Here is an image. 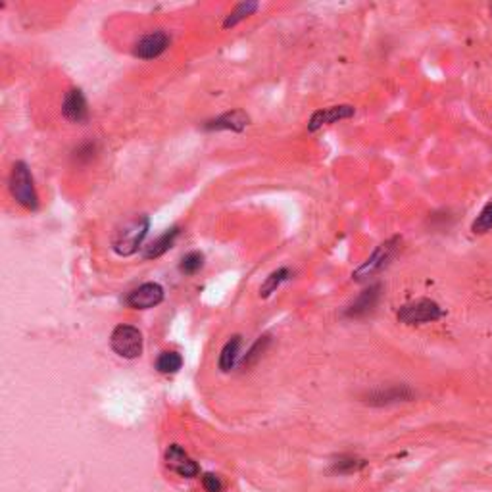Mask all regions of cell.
Listing matches in <instances>:
<instances>
[{
	"mask_svg": "<svg viewBox=\"0 0 492 492\" xmlns=\"http://www.w3.org/2000/svg\"><path fill=\"white\" fill-rule=\"evenodd\" d=\"M260 8L258 6V2H240V4H237L235 6V10L229 14L227 18H225V21H223V29H229V28H235L237 23H240L243 19H246L248 16H252L256 10Z\"/></svg>",
	"mask_w": 492,
	"mask_h": 492,
	"instance_id": "obj_16",
	"label": "cell"
},
{
	"mask_svg": "<svg viewBox=\"0 0 492 492\" xmlns=\"http://www.w3.org/2000/svg\"><path fill=\"white\" fill-rule=\"evenodd\" d=\"M164 300V289L158 283H145L129 292L127 306L133 310H150Z\"/></svg>",
	"mask_w": 492,
	"mask_h": 492,
	"instance_id": "obj_6",
	"label": "cell"
},
{
	"mask_svg": "<svg viewBox=\"0 0 492 492\" xmlns=\"http://www.w3.org/2000/svg\"><path fill=\"white\" fill-rule=\"evenodd\" d=\"M181 365L183 358L177 352H162V354L158 356V360H156V369L165 375L177 373L181 369Z\"/></svg>",
	"mask_w": 492,
	"mask_h": 492,
	"instance_id": "obj_18",
	"label": "cell"
},
{
	"mask_svg": "<svg viewBox=\"0 0 492 492\" xmlns=\"http://www.w3.org/2000/svg\"><path fill=\"white\" fill-rule=\"evenodd\" d=\"M240 345H243V337L235 335L225 342V347L221 348L219 354V369L221 371H231L238 362V354H240Z\"/></svg>",
	"mask_w": 492,
	"mask_h": 492,
	"instance_id": "obj_15",
	"label": "cell"
},
{
	"mask_svg": "<svg viewBox=\"0 0 492 492\" xmlns=\"http://www.w3.org/2000/svg\"><path fill=\"white\" fill-rule=\"evenodd\" d=\"M165 465H167L174 473H177L179 477H185V479L196 477L198 471H201V469H198V464H196L179 444H172V447L165 450Z\"/></svg>",
	"mask_w": 492,
	"mask_h": 492,
	"instance_id": "obj_8",
	"label": "cell"
},
{
	"mask_svg": "<svg viewBox=\"0 0 492 492\" xmlns=\"http://www.w3.org/2000/svg\"><path fill=\"white\" fill-rule=\"evenodd\" d=\"M167 46H170V37L165 35L164 31H154V33H148L139 39L137 45L133 48V54L141 60H152V58L164 54Z\"/></svg>",
	"mask_w": 492,
	"mask_h": 492,
	"instance_id": "obj_10",
	"label": "cell"
},
{
	"mask_svg": "<svg viewBox=\"0 0 492 492\" xmlns=\"http://www.w3.org/2000/svg\"><path fill=\"white\" fill-rule=\"evenodd\" d=\"M94 152H96L94 145H92V143H85V145H81L75 150V158L81 160V162H89V160H92Z\"/></svg>",
	"mask_w": 492,
	"mask_h": 492,
	"instance_id": "obj_24",
	"label": "cell"
},
{
	"mask_svg": "<svg viewBox=\"0 0 492 492\" xmlns=\"http://www.w3.org/2000/svg\"><path fill=\"white\" fill-rule=\"evenodd\" d=\"M202 484H204V489H206L208 492H221V489H223V484H221V481H219V477L214 473L204 475V477H202Z\"/></svg>",
	"mask_w": 492,
	"mask_h": 492,
	"instance_id": "obj_23",
	"label": "cell"
},
{
	"mask_svg": "<svg viewBox=\"0 0 492 492\" xmlns=\"http://www.w3.org/2000/svg\"><path fill=\"white\" fill-rule=\"evenodd\" d=\"M400 243V237H392L389 238V240H385L383 245H379V248L375 250L373 254L369 256L364 264L360 265L354 274H352V279H354V281H365V279H369V277L379 274L381 269H385L392 260V256L396 254Z\"/></svg>",
	"mask_w": 492,
	"mask_h": 492,
	"instance_id": "obj_3",
	"label": "cell"
},
{
	"mask_svg": "<svg viewBox=\"0 0 492 492\" xmlns=\"http://www.w3.org/2000/svg\"><path fill=\"white\" fill-rule=\"evenodd\" d=\"M148 229H150L148 216H137V218L125 221L114 235V240H112L114 252L118 256H125V258L135 254L148 235Z\"/></svg>",
	"mask_w": 492,
	"mask_h": 492,
	"instance_id": "obj_1",
	"label": "cell"
},
{
	"mask_svg": "<svg viewBox=\"0 0 492 492\" xmlns=\"http://www.w3.org/2000/svg\"><path fill=\"white\" fill-rule=\"evenodd\" d=\"M112 350L125 360H135L143 354V333L133 325H118L110 337Z\"/></svg>",
	"mask_w": 492,
	"mask_h": 492,
	"instance_id": "obj_4",
	"label": "cell"
},
{
	"mask_svg": "<svg viewBox=\"0 0 492 492\" xmlns=\"http://www.w3.org/2000/svg\"><path fill=\"white\" fill-rule=\"evenodd\" d=\"M289 279H291V271H289L287 267L277 269V271H274V274L269 275V277L264 281V285L260 287V296H264V298L271 296V294L281 287L283 283L289 281Z\"/></svg>",
	"mask_w": 492,
	"mask_h": 492,
	"instance_id": "obj_17",
	"label": "cell"
},
{
	"mask_svg": "<svg viewBox=\"0 0 492 492\" xmlns=\"http://www.w3.org/2000/svg\"><path fill=\"white\" fill-rule=\"evenodd\" d=\"M179 233H181V229L179 227H172L165 231L164 235H160V237L156 238V240H152L150 245L145 248V258L146 260H152V258H160V256H164L172 246H174L175 238L179 237Z\"/></svg>",
	"mask_w": 492,
	"mask_h": 492,
	"instance_id": "obj_14",
	"label": "cell"
},
{
	"mask_svg": "<svg viewBox=\"0 0 492 492\" xmlns=\"http://www.w3.org/2000/svg\"><path fill=\"white\" fill-rule=\"evenodd\" d=\"M248 121L250 118L243 110H233V112H227V114L208 121L204 129H208V131H245Z\"/></svg>",
	"mask_w": 492,
	"mask_h": 492,
	"instance_id": "obj_13",
	"label": "cell"
},
{
	"mask_svg": "<svg viewBox=\"0 0 492 492\" xmlns=\"http://www.w3.org/2000/svg\"><path fill=\"white\" fill-rule=\"evenodd\" d=\"M267 345H269V337H260V338H258V340L254 342V347L248 350V354H246V358L243 360V362H240V364L246 365V367H248L250 364H254L256 360H258L260 356L264 354L265 348H267Z\"/></svg>",
	"mask_w": 492,
	"mask_h": 492,
	"instance_id": "obj_22",
	"label": "cell"
},
{
	"mask_svg": "<svg viewBox=\"0 0 492 492\" xmlns=\"http://www.w3.org/2000/svg\"><path fill=\"white\" fill-rule=\"evenodd\" d=\"M411 398H413V391L408 385H392L387 389L367 392L364 396L365 404H369V406H391V404H398V402H408Z\"/></svg>",
	"mask_w": 492,
	"mask_h": 492,
	"instance_id": "obj_7",
	"label": "cell"
},
{
	"mask_svg": "<svg viewBox=\"0 0 492 492\" xmlns=\"http://www.w3.org/2000/svg\"><path fill=\"white\" fill-rule=\"evenodd\" d=\"M356 114L354 106L350 104H338V106H329V108L318 110L311 114L310 121H308V131H318L323 125H333L337 121H342V119L352 118Z\"/></svg>",
	"mask_w": 492,
	"mask_h": 492,
	"instance_id": "obj_9",
	"label": "cell"
},
{
	"mask_svg": "<svg viewBox=\"0 0 492 492\" xmlns=\"http://www.w3.org/2000/svg\"><path fill=\"white\" fill-rule=\"evenodd\" d=\"M62 114L72 123H85L89 118V108L81 89H70L62 102Z\"/></svg>",
	"mask_w": 492,
	"mask_h": 492,
	"instance_id": "obj_11",
	"label": "cell"
},
{
	"mask_svg": "<svg viewBox=\"0 0 492 492\" xmlns=\"http://www.w3.org/2000/svg\"><path fill=\"white\" fill-rule=\"evenodd\" d=\"M8 187L14 201L18 202L21 208L29 212L39 210V194H37L33 175L25 162H16L10 174Z\"/></svg>",
	"mask_w": 492,
	"mask_h": 492,
	"instance_id": "obj_2",
	"label": "cell"
},
{
	"mask_svg": "<svg viewBox=\"0 0 492 492\" xmlns=\"http://www.w3.org/2000/svg\"><path fill=\"white\" fill-rule=\"evenodd\" d=\"M379 296H381V287H379V285L365 289V291L362 292V294H360V296H358V298H356V300L347 308V311H345L347 318H364V316H367V314L377 306Z\"/></svg>",
	"mask_w": 492,
	"mask_h": 492,
	"instance_id": "obj_12",
	"label": "cell"
},
{
	"mask_svg": "<svg viewBox=\"0 0 492 492\" xmlns=\"http://www.w3.org/2000/svg\"><path fill=\"white\" fill-rule=\"evenodd\" d=\"M444 316L442 308L437 302L421 298V300L404 304L398 310V321L404 325H423V323H433Z\"/></svg>",
	"mask_w": 492,
	"mask_h": 492,
	"instance_id": "obj_5",
	"label": "cell"
},
{
	"mask_svg": "<svg viewBox=\"0 0 492 492\" xmlns=\"http://www.w3.org/2000/svg\"><path fill=\"white\" fill-rule=\"evenodd\" d=\"M362 467H365V460L356 456H340L337 462H333V471L337 473H356Z\"/></svg>",
	"mask_w": 492,
	"mask_h": 492,
	"instance_id": "obj_20",
	"label": "cell"
},
{
	"mask_svg": "<svg viewBox=\"0 0 492 492\" xmlns=\"http://www.w3.org/2000/svg\"><path fill=\"white\" fill-rule=\"evenodd\" d=\"M204 265V256L201 252H189L181 260V271L185 275H194Z\"/></svg>",
	"mask_w": 492,
	"mask_h": 492,
	"instance_id": "obj_21",
	"label": "cell"
},
{
	"mask_svg": "<svg viewBox=\"0 0 492 492\" xmlns=\"http://www.w3.org/2000/svg\"><path fill=\"white\" fill-rule=\"evenodd\" d=\"M492 229V202L484 204L483 210L479 212V216L475 218V221L471 223V231L475 235H484Z\"/></svg>",
	"mask_w": 492,
	"mask_h": 492,
	"instance_id": "obj_19",
	"label": "cell"
}]
</instances>
